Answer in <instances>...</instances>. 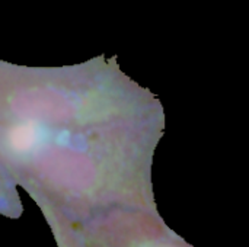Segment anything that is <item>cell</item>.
I'll list each match as a JSON object with an SVG mask.
<instances>
[{"label": "cell", "mask_w": 249, "mask_h": 247, "mask_svg": "<svg viewBox=\"0 0 249 247\" xmlns=\"http://www.w3.org/2000/svg\"><path fill=\"white\" fill-rule=\"evenodd\" d=\"M48 227L51 229V233L55 239L57 247H83L74 227L71 223L66 221L64 218L58 217L57 214L44 211L42 213Z\"/></svg>", "instance_id": "5b68a950"}, {"label": "cell", "mask_w": 249, "mask_h": 247, "mask_svg": "<svg viewBox=\"0 0 249 247\" xmlns=\"http://www.w3.org/2000/svg\"><path fill=\"white\" fill-rule=\"evenodd\" d=\"M23 213L18 185L0 160V214L6 218H19Z\"/></svg>", "instance_id": "277c9868"}, {"label": "cell", "mask_w": 249, "mask_h": 247, "mask_svg": "<svg viewBox=\"0 0 249 247\" xmlns=\"http://www.w3.org/2000/svg\"><path fill=\"white\" fill-rule=\"evenodd\" d=\"M83 247H196L175 233L159 211L114 207L73 224Z\"/></svg>", "instance_id": "3957f363"}, {"label": "cell", "mask_w": 249, "mask_h": 247, "mask_svg": "<svg viewBox=\"0 0 249 247\" xmlns=\"http://www.w3.org/2000/svg\"><path fill=\"white\" fill-rule=\"evenodd\" d=\"M105 103V86L89 64L26 67L0 60V121L89 127Z\"/></svg>", "instance_id": "7a4b0ae2"}, {"label": "cell", "mask_w": 249, "mask_h": 247, "mask_svg": "<svg viewBox=\"0 0 249 247\" xmlns=\"http://www.w3.org/2000/svg\"><path fill=\"white\" fill-rule=\"evenodd\" d=\"M0 160L42 211L71 224L114 207L158 211L149 175L89 127L0 121Z\"/></svg>", "instance_id": "6da1fadb"}]
</instances>
